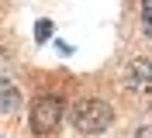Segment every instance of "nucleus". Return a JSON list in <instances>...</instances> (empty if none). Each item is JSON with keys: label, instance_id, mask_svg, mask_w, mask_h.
Instances as JSON below:
<instances>
[{"label": "nucleus", "instance_id": "1", "mask_svg": "<svg viewBox=\"0 0 152 138\" xmlns=\"http://www.w3.org/2000/svg\"><path fill=\"white\" fill-rule=\"evenodd\" d=\"M114 121V110H111V104H104V100H80L73 107V124H76V131H83V135H97V131H104L107 124Z\"/></svg>", "mask_w": 152, "mask_h": 138}, {"label": "nucleus", "instance_id": "2", "mask_svg": "<svg viewBox=\"0 0 152 138\" xmlns=\"http://www.w3.org/2000/svg\"><path fill=\"white\" fill-rule=\"evenodd\" d=\"M62 121V100L59 97H38L31 107V131L35 135H52Z\"/></svg>", "mask_w": 152, "mask_h": 138}, {"label": "nucleus", "instance_id": "3", "mask_svg": "<svg viewBox=\"0 0 152 138\" xmlns=\"http://www.w3.org/2000/svg\"><path fill=\"white\" fill-rule=\"evenodd\" d=\"M149 80H152V62H145V59H138V62L128 69V90H149Z\"/></svg>", "mask_w": 152, "mask_h": 138}, {"label": "nucleus", "instance_id": "4", "mask_svg": "<svg viewBox=\"0 0 152 138\" xmlns=\"http://www.w3.org/2000/svg\"><path fill=\"white\" fill-rule=\"evenodd\" d=\"M18 104H21V97L14 90V83L0 80V110H18Z\"/></svg>", "mask_w": 152, "mask_h": 138}, {"label": "nucleus", "instance_id": "5", "mask_svg": "<svg viewBox=\"0 0 152 138\" xmlns=\"http://www.w3.org/2000/svg\"><path fill=\"white\" fill-rule=\"evenodd\" d=\"M142 28H145V35L152 38V0L142 4Z\"/></svg>", "mask_w": 152, "mask_h": 138}, {"label": "nucleus", "instance_id": "6", "mask_svg": "<svg viewBox=\"0 0 152 138\" xmlns=\"http://www.w3.org/2000/svg\"><path fill=\"white\" fill-rule=\"evenodd\" d=\"M48 35H52V21H38V28H35V38H38V42H45Z\"/></svg>", "mask_w": 152, "mask_h": 138}, {"label": "nucleus", "instance_id": "7", "mask_svg": "<svg viewBox=\"0 0 152 138\" xmlns=\"http://www.w3.org/2000/svg\"><path fill=\"white\" fill-rule=\"evenodd\" d=\"M135 138H152V124H145V128H138V135Z\"/></svg>", "mask_w": 152, "mask_h": 138}, {"label": "nucleus", "instance_id": "8", "mask_svg": "<svg viewBox=\"0 0 152 138\" xmlns=\"http://www.w3.org/2000/svg\"><path fill=\"white\" fill-rule=\"evenodd\" d=\"M149 90H152V80H149Z\"/></svg>", "mask_w": 152, "mask_h": 138}]
</instances>
